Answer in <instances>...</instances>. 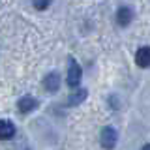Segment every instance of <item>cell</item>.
<instances>
[{
  "label": "cell",
  "instance_id": "cell-10",
  "mask_svg": "<svg viewBox=\"0 0 150 150\" xmlns=\"http://www.w3.org/2000/svg\"><path fill=\"white\" fill-rule=\"evenodd\" d=\"M143 150H150V144H144V146H143Z\"/></svg>",
  "mask_w": 150,
  "mask_h": 150
},
{
  "label": "cell",
  "instance_id": "cell-6",
  "mask_svg": "<svg viewBox=\"0 0 150 150\" xmlns=\"http://www.w3.org/2000/svg\"><path fill=\"white\" fill-rule=\"evenodd\" d=\"M86 96H88L86 88H75V90L69 94L68 101H69V105H79V103L84 101V98H86Z\"/></svg>",
  "mask_w": 150,
  "mask_h": 150
},
{
  "label": "cell",
  "instance_id": "cell-4",
  "mask_svg": "<svg viewBox=\"0 0 150 150\" xmlns=\"http://www.w3.org/2000/svg\"><path fill=\"white\" fill-rule=\"evenodd\" d=\"M43 86H45L47 92H56L58 86H60V75L58 73H49L43 79Z\"/></svg>",
  "mask_w": 150,
  "mask_h": 150
},
{
  "label": "cell",
  "instance_id": "cell-1",
  "mask_svg": "<svg viewBox=\"0 0 150 150\" xmlns=\"http://www.w3.org/2000/svg\"><path fill=\"white\" fill-rule=\"evenodd\" d=\"M81 77H83V69L81 66L77 64V60L75 58H69L68 62V84L69 88H79V83H81Z\"/></svg>",
  "mask_w": 150,
  "mask_h": 150
},
{
  "label": "cell",
  "instance_id": "cell-8",
  "mask_svg": "<svg viewBox=\"0 0 150 150\" xmlns=\"http://www.w3.org/2000/svg\"><path fill=\"white\" fill-rule=\"evenodd\" d=\"M116 21H118V25H122V26L129 25V21H131V11H129L128 8H120L118 13H116Z\"/></svg>",
  "mask_w": 150,
  "mask_h": 150
},
{
  "label": "cell",
  "instance_id": "cell-5",
  "mask_svg": "<svg viewBox=\"0 0 150 150\" xmlns=\"http://www.w3.org/2000/svg\"><path fill=\"white\" fill-rule=\"evenodd\" d=\"M13 133H15V126L8 120H0V139L6 141V139H11Z\"/></svg>",
  "mask_w": 150,
  "mask_h": 150
},
{
  "label": "cell",
  "instance_id": "cell-7",
  "mask_svg": "<svg viewBox=\"0 0 150 150\" xmlns=\"http://www.w3.org/2000/svg\"><path fill=\"white\" fill-rule=\"evenodd\" d=\"M36 107H38V101L30 96H25V98L19 100V111L21 112H30V111H34Z\"/></svg>",
  "mask_w": 150,
  "mask_h": 150
},
{
  "label": "cell",
  "instance_id": "cell-9",
  "mask_svg": "<svg viewBox=\"0 0 150 150\" xmlns=\"http://www.w3.org/2000/svg\"><path fill=\"white\" fill-rule=\"evenodd\" d=\"M34 8L36 9H45V8H49V2H36Z\"/></svg>",
  "mask_w": 150,
  "mask_h": 150
},
{
  "label": "cell",
  "instance_id": "cell-3",
  "mask_svg": "<svg viewBox=\"0 0 150 150\" xmlns=\"http://www.w3.org/2000/svg\"><path fill=\"white\" fill-rule=\"evenodd\" d=\"M135 62L139 68H148L150 66V47H141L135 54Z\"/></svg>",
  "mask_w": 150,
  "mask_h": 150
},
{
  "label": "cell",
  "instance_id": "cell-2",
  "mask_svg": "<svg viewBox=\"0 0 150 150\" xmlns=\"http://www.w3.org/2000/svg\"><path fill=\"white\" fill-rule=\"evenodd\" d=\"M100 143H101V146L105 150L115 148V144H116V131H115V128H109V126L103 128L101 135H100Z\"/></svg>",
  "mask_w": 150,
  "mask_h": 150
}]
</instances>
